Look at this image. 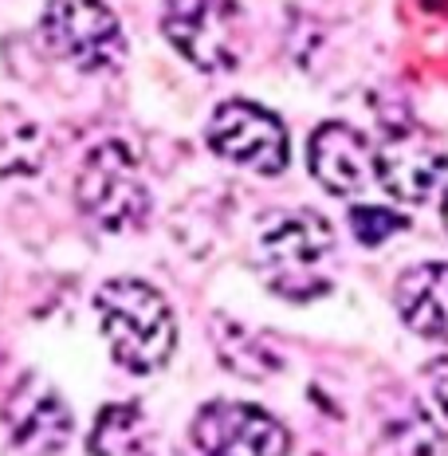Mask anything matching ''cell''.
<instances>
[{
	"label": "cell",
	"instance_id": "cell-1",
	"mask_svg": "<svg viewBox=\"0 0 448 456\" xmlns=\"http://www.w3.org/2000/svg\"><path fill=\"white\" fill-rule=\"evenodd\" d=\"M94 315L114 362L126 366L130 374H154L174 358L177 322L154 283L114 275L94 291Z\"/></svg>",
	"mask_w": 448,
	"mask_h": 456
},
{
	"label": "cell",
	"instance_id": "cell-2",
	"mask_svg": "<svg viewBox=\"0 0 448 456\" xmlns=\"http://www.w3.org/2000/svg\"><path fill=\"white\" fill-rule=\"evenodd\" d=\"M40 36L55 60L83 75L110 71L126 60V32L107 0H47Z\"/></svg>",
	"mask_w": 448,
	"mask_h": 456
},
{
	"label": "cell",
	"instance_id": "cell-3",
	"mask_svg": "<svg viewBox=\"0 0 448 456\" xmlns=\"http://www.w3.org/2000/svg\"><path fill=\"white\" fill-rule=\"evenodd\" d=\"M161 32L197 71H236L244 55V12L236 0H166Z\"/></svg>",
	"mask_w": 448,
	"mask_h": 456
},
{
	"label": "cell",
	"instance_id": "cell-4",
	"mask_svg": "<svg viewBox=\"0 0 448 456\" xmlns=\"http://www.w3.org/2000/svg\"><path fill=\"white\" fill-rule=\"evenodd\" d=\"M75 201L102 232H134L150 216V189L138 174L134 154L118 142H102L87 154L75 182Z\"/></svg>",
	"mask_w": 448,
	"mask_h": 456
},
{
	"label": "cell",
	"instance_id": "cell-5",
	"mask_svg": "<svg viewBox=\"0 0 448 456\" xmlns=\"http://www.w3.org/2000/svg\"><path fill=\"white\" fill-rule=\"evenodd\" d=\"M208 150L252 174L275 177L288 169V130L268 107L252 99H228L208 118Z\"/></svg>",
	"mask_w": 448,
	"mask_h": 456
},
{
	"label": "cell",
	"instance_id": "cell-6",
	"mask_svg": "<svg viewBox=\"0 0 448 456\" xmlns=\"http://www.w3.org/2000/svg\"><path fill=\"white\" fill-rule=\"evenodd\" d=\"M330 248H335L330 224L319 213H307V208H288V213L264 216L260 232H256L260 264L283 296H291V288H303Z\"/></svg>",
	"mask_w": 448,
	"mask_h": 456
},
{
	"label": "cell",
	"instance_id": "cell-7",
	"mask_svg": "<svg viewBox=\"0 0 448 456\" xmlns=\"http://www.w3.org/2000/svg\"><path fill=\"white\" fill-rule=\"evenodd\" d=\"M374 182L402 205H425L448 185V150L425 130H397L374 146Z\"/></svg>",
	"mask_w": 448,
	"mask_h": 456
},
{
	"label": "cell",
	"instance_id": "cell-8",
	"mask_svg": "<svg viewBox=\"0 0 448 456\" xmlns=\"http://www.w3.org/2000/svg\"><path fill=\"white\" fill-rule=\"evenodd\" d=\"M193 444L205 456H288L291 433L248 402H208L193 417Z\"/></svg>",
	"mask_w": 448,
	"mask_h": 456
},
{
	"label": "cell",
	"instance_id": "cell-9",
	"mask_svg": "<svg viewBox=\"0 0 448 456\" xmlns=\"http://www.w3.org/2000/svg\"><path fill=\"white\" fill-rule=\"evenodd\" d=\"M4 425L12 444L24 456H55L71 441V410L60 397V389L44 378L28 374L4 402Z\"/></svg>",
	"mask_w": 448,
	"mask_h": 456
},
{
	"label": "cell",
	"instance_id": "cell-10",
	"mask_svg": "<svg viewBox=\"0 0 448 456\" xmlns=\"http://www.w3.org/2000/svg\"><path fill=\"white\" fill-rule=\"evenodd\" d=\"M307 166L327 193L358 197L374 182V146L346 122H322L307 142Z\"/></svg>",
	"mask_w": 448,
	"mask_h": 456
},
{
	"label": "cell",
	"instance_id": "cell-11",
	"mask_svg": "<svg viewBox=\"0 0 448 456\" xmlns=\"http://www.w3.org/2000/svg\"><path fill=\"white\" fill-rule=\"evenodd\" d=\"M394 307L421 338L448 342V264H417L394 283Z\"/></svg>",
	"mask_w": 448,
	"mask_h": 456
},
{
	"label": "cell",
	"instance_id": "cell-12",
	"mask_svg": "<svg viewBox=\"0 0 448 456\" xmlns=\"http://www.w3.org/2000/svg\"><path fill=\"white\" fill-rule=\"evenodd\" d=\"M142 441H146V421L138 405H107L87 444L94 456H138Z\"/></svg>",
	"mask_w": 448,
	"mask_h": 456
},
{
	"label": "cell",
	"instance_id": "cell-13",
	"mask_svg": "<svg viewBox=\"0 0 448 456\" xmlns=\"http://www.w3.org/2000/svg\"><path fill=\"white\" fill-rule=\"evenodd\" d=\"M350 224H354V236L362 244H381V240H389L394 232L409 228L405 216L394 213L389 205H358V208H350Z\"/></svg>",
	"mask_w": 448,
	"mask_h": 456
},
{
	"label": "cell",
	"instance_id": "cell-14",
	"mask_svg": "<svg viewBox=\"0 0 448 456\" xmlns=\"http://www.w3.org/2000/svg\"><path fill=\"white\" fill-rule=\"evenodd\" d=\"M425 382H428V397H433V405L448 421V354L433 358V362L425 366Z\"/></svg>",
	"mask_w": 448,
	"mask_h": 456
},
{
	"label": "cell",
	"instance_id": "cell-15",
	"mask_svg": "<svg viewBox=\"0 0 448 456\" xmlns=\"http://www.w3.org/2000/svg\"><path fill=\"white\" fill-rule=\"evenodd\" d=\"M441 197H444V201H441V216H444V232H448V185H444Z\"/></svg>",
	"mask_w": 448,
	"mask_h": 456
}]
</instances>
